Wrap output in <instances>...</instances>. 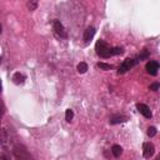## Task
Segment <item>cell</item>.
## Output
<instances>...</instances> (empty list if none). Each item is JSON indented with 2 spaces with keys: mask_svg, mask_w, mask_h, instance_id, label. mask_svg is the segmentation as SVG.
Wrapping results in <instances>:
<instances>
[{
  "mask_svg": "<svg viewBox=\"0 0 160 160\" xmlns=\"http://www.w3.org/2000/svg\"><path fill=\"white\" fill-rule=\"evenodd\" d=\"M110 49L109 45L104 41V40H98L96 44H95V50H96V54L101 58H110Z\"/></svg>",
  "mask_w": 160,
  "mask_h": 160,
  "instance_id": "1",
  "label": "cell"
},
{
  "mask_svg": "<svg viewBox=\"0 0 160 160\" xmlns=\"http://www.w3.org/2000/svg\"><path fill=\"white\" fill-rule=\"evenodd\" d=\"M138 63H139V59H125V60L123 61V64L120 65V68H119L118 73H119V74H124V73H126L128 70H130V69L133 68L135 64H138Z\"/></svg>",
  "mask_w": 160,
  "mask_h": 160,
  "instance_id": "2",
  "label": "cell"
},
{
  "mask_svg": "<svg viewBox=\"0 0 160 160\" xmlns=\"http://www.w3.org/2000/svg\"><path fill=\"white\" fill-rule=\"evenodd\" d=\"M53 29H54L55 34L58 35V36H60V38H67V36H68L67 31H65L64 25H63L59 20H54V21H53Z\"/></svg>",
  "mask_w": 160,
  "mask_h": 160,
  "instance_id": "3",
  "label": "cell"
},
{
  "mask_svg": "<svg viewBox=\"0 0 160 160\" xmlns=\"http://www.w3.org/2000/svg\"><path fill=\"white\" fill-rule=\"evenodd\" d=\"M154 153H155L154 145L152 143H144V145H143V154H144V156L146 159H149V158H152L154 155Z\"/></svg>",
  "mask_w": 160,
  "mask_h": 160,
  "instance_id": "4",
  "label": "cell"
},
{
  "mask_svg": "<svg viewBox=\"0 0 160 160\" xmlns=\"http://www.w3.org/2000/svg\"><path fill=\"white\" fill-rule=\"evenodd\" d=\"M136 109H138V111L142 114L144 118H146V119H150L152 118V111H150V109H149V106L148 105H145V104H136Z\"/></svg>",
  "mask_w": 160,
  "mask_h": 160,
  "instance_id": "5",
  "label": "cell"
},
{
  "mask_svg": "<svg viewBox=\"0 0 160 160\" xmlns=\"http://www.w3.org/2000/svg\"><path fill=\"white\" fill-rule=\"evenodd\" d=\"M158 70H159V64L156 61H149L146 64V71L150 75H156L158 74Z\"/></svg>",
  "mask_w": 160,
  "mask_h": 160,
  "instance_id": "6",
  "label": "cell"
},
{
  "mask_svg": "<svg viewBox=\"0 0 160 160\" xmlns=\"http://www.w3.org/2000/svg\"><path fill=\"white\" fill-rule=\"evenodd\" d=\"M95 33H96L95 28H94V26H89L88 29L84 31V41H85V43H89V41L93 39V38H94Z\"/></svg>",
  "mask_w": 160,
  "mask_h": 160,
  "instance_id": "7",
  "label": "cell"
},
{
  "mask_svg": "<svg viewBox=\"0 0 160 160\" xmlns=\"http://www.w3.org/2000/svg\"><path fill=\"white\" fill-rule=\"evenodd\" d=\"M126 116L124 115H114L110 118V124H119V123H124V121H126Z\"/></svg>",
  "mask_w": 160,
  "mask_h": 160,
  "instance_id": "8",
  "label": "cell"
},
{
  "mask_svg": "<svg viewBox=\"0 0 160 160\" xmlns=\"http://www.w3.org/2000/svg\"><path fill=\"white\" fill-rule=\"evenodd\" d=\"M13 81H14V84H16V85H20V84H23L25 81V77L20 73H15L13 75Z\"/></svg>",
  "mask_w": 160,
  "mask_h": 160,
  "instance_id": "9",
  "label": "cell"
},
{
  "mask_svg": "<svg viewBox=\"0 0 160 160\" xmlns=\"http://www.w3.org/2000/svg\"><path fill=\"white\" fill-rule=\"evenodd\" d=\"M111 152H113V154H114V156L119 158L121 154H123V148H121L120 145H113Z\"/></svg>",
  "mask_w": 160,
  "mask_h": 160,
  "instance_id": "10",
  "label": "cell"
},
{
  "mask_svg": "<svg viewBox=\"0 0 160 160\" xmlns=\"http://www.w3.org/2000/svg\"><path fill=\"white\" fill-rule=\"evenodd\" d=\"M78 71L80 74L87 73L88 71V64L87 63H80V64H78Z\"/></svg>",
  "mask_w": 160,
  "mask_h": 160,
  "instance_id": "11",
  "label": "cell"
},
{
  "mask_svg": "<svg viewBox=\"0 0 160 160\" xmlns=\"http://www.w3.org/2000/svg\"><path fill=\"white\" fill-rule=\"evenodd\" d=\"M124 53V50L121 49V48H111L110 49V55L111 56H114V55H121Z\"/></svg>",
  "mask_w": 160,
  "mask_h": 160,
  "instance_id": "12",
  "label": "cell"
},
{
  "mask_svg": "<svg viewBox=\"0 0 160 160\" xmlns=\"http://www.w3.org/2000/svg\"><path fill=\"white\" fill-rule=\"evenodd\" d=\"M98 67L100 68V69H103V70H111L113 68V65H110V64H105V63H98Z\"/></svg>",
  "mask_w": 160,
  "mask_h": 160,
  "instance_id": "13",
  "label": "cell"
},
{
  "mask_svg": "<svg viewBox=\"0 0 160 160\" xmlns=\"http://www.w3.org/2000/svg\"><path fill=\"white\" fill-rule=\"evenodd\" d=\"M73 118H74V113H73V110H71V109H68L67 111H65V120H67V121H71Z\"/></svg>",
  "mask_w": 160,
  "mask_h": 160,
  "instance_id": "14",
  "label": "cell"
},
{
  "mask_svg": "<svg viewBox=\"0 0 160 160\" xmlns=\"http://www.w3.org/2000/svg\"><path fill=\"white\" fill-rule=\"evenodd\" d=\"M146 134H148V136H150V138L155 136V135H156V128H155V126H149V128H148V131H146Z\"/></svg>",
  "mask_w": 160,
  "mask_h": 160,
  "instance_id": "15",
  "label": "cell"
},
{
  "mask_svg": "<svg viewBox=\"0 0 160 160\" xmlns=\"http://www.w3.org/2000/svg\"><path fill=\"white\" fill-rule=\"evenodd\" d=\"M148 56H149V53H148V50H143V53L139 55V58H138V59H139V61H142V60L146 59Z\"/></svg>",
  "mask_w": 160,
  "mask_h": 160,
  "instance_id": "16",
  "label": "cell"
},
{
  "mask_svg": "<svg viewBox=\"0 0 160 160\" xmlns=\"http://www.w3.org/2000/svg\"><path fill=\"white\" fill-rule=\"evenodd\" d=\"M28 8H29V10H35L38 8V3L36 2H29L28 3Z\"/></svg>",
  "mask_w": 160,
  "mask_h": 160,
  "instance_id": "17",
  "label": "cell"
},
{
  "mask_svg": "<svg viewBox=\"0 0 160 160\" xmlns=\"http://www.w3.org/2000/svg\"><path fill=\"white\" fill-rule=\"evenodd\" d=\"M159 88H160V84H159V83H154V84H152V85L149 87V89H150V90H153V91L158 90Z\"/></svg>",
  "mask_w": 160,
  "mask_h": 160,
  "instance_id": "18",
  "label": "cell"
},
{
  "mask_svg": "<svg viewBox=\"0 0 160 160\" xmlns=\"http://www.w3.org/2000/svg\"><path fill=\"white\" fill-rule=\"evenodd\" d=\"M2 160H8V159H6L5 156H3V158H2Z\"/></svg>",
  "mask_w": 160,
  "mask_h": 160,
  "instance_id": "19",
  "label": "cell"
},
{
  "mask_svg": "<svg viewBox=\"0 0 160 160\" xmlns=\"http://www.w3.org/2000/svg\"><path fill=\"white\" fill-rule=\"evenodd\" d=\"M156 160H160V155H159V158H158V159H156Z\"/></svg>",
  "mask_w": 160,
  "mask_h": 160,
  "instance_id": "20",
  "label": "cell"
}]
</instances>
